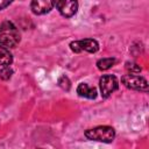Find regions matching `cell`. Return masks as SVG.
I'll return each mask as SVG.
<instances>
[{
	"instance_id": "obj_1",
	"label": "cell",
	"mask_w": 149,
	"mask_h": 149,
	"mask_svg": "<svg viewBox=\"0 0 149 149\" xmlns=\"http://www.w3.org/2000/svg\"><path fill=\"white\" fill-rule=\"evenodd\" d=\"M20 42V33L15 24L10 21H5L0 26V44L7 48H15Z\"/></svg>"
},
{
	"instance_id": "obj_2",
	"label": "cell",
	"mask_w": 149,
	"mask_h": 149,
	"mask_svg": "<svg viewBox=\"0 0 149 149\" xmlns=\"http://www.w3.org/2000/svg\"><path fill=\"white\" fill-rule=\"evenodd\" d=\"M85 136L92 141L109 143L114 140L115 132L109 126H98V127H94L92 129H87L85 132Z\"/></svg>"
},
{
	"instance_id": "obj_3",
	"label": "cell",
	"mask_w": 149,
	"mask_h": 149,
	"mask_svg": "<svg viewBox=\"0 0 149 149\" xmlns=\"http://www.w3.org/2000/svg\"><path fill=\"white\" fill-rule=\"evenodd\" d=\"M121 81L128 88L136 90V91H143V92L148 91V81L143 77L137 76L136 73H128V74L122 76Z\"/></svg>"
},
{
	"instance_id": "obj_4",
	"label": "cell",
	"mask_w": 149,
	"mask_h": 149,
	"mask_svg": "<svg viewBox=\"0 0 149 149\" xmlns=\"http://www.w3.org/2000/svg\"><path fill=\"white\" fill-rule=\"evenodd\" d=\"M99 87H100L101 97L108 98L119 87L118 78L115 76H112V74H104L99 79Z\"/></svg>"
},
{
	"instance_id": "obj_5",
	"label": "cell",
	"mask_w": 149,
	"mask_h": 149,
	"mask_svg": "<svg viewBox=\"0 0 149 149\" xmlns=\"http://www.w3.org/2000/svg\"><path fill=\"white\" fill-rule=\"evenodd\" d=\"M70 48L73 52L87 51V52H97L99 49V43L93 38H85L80 41H73L70 43Z\"/></svg>"
},
{
	"instance_id": "obj_6",
	"label": "cell",
	"mask_w": 149,
	"mask_h": 149,
	"mask_svg": "<svg viewBox=\"0 0 149 149\" xmlns=\"http://www.w3.org/2000/svg\"><path fill=\"white\" fill-rule=\"evenodd\" d=\"M56 8L61 15L64 17L73 16L78 10V1L77 0H57Z\"/></svg>"
},
{
	"instance_id": "obj_7",
	"label": "cell",
	"mask_w": 149,
	"mask_h": 149,
	"mask_svg": "<svg viewBox=\"0 0 149 149\" xmlns=\"http://www.w3.org/2000/svg\"><path fill=\"white\" fill-rule=\"evenodd\" d=\"M56 1L57 0H31L30 9L36 15H43L56 6Z\"/></svg>"
},
{
	"instance_id": "obj_8",
	"label": "cell",
	"mask_w": 149,
	"mask_h": 149,
	"mask_svg": "<svg viewBox=\"0 0 149 149\" xmlns=\"http://www.w3.org/2000/svg\"><path fill=\"white\" fill-rule=\"evenodd\" d=\"M77 93H78V95L87 98V99H95L97 98V88L90 86L86 83H80L78 85Z\"/></svg>"
},
{
	"instance_id": "obj_9",
	"label": "cell",
	"mask_w": 149,
	"mask_h": 149,
	"mask_svg": "<svg viewBox=\"0 0 149 149\" xmlns=\"http://www.w3.org/2000/svg\"><path fill=\"white\" fill-rule=\"evenodd\" d=\"M12 62H13V56L9 52L8 48L0 44V65L7 66V65H10Z\"/></svg>"
},
{
	"instance_id": "obj_10",
	"label": "cell",
	"mask_w": 149,
	"mask_h": 149,
	"mask_svg": "<svg viewBox=\"0 0 149 149\" xmlns=\"http://www.w3.org/2000/svg\"><path fill=\"white\" fill-rule=\"evenodd\" d=\"M114 63H115L114 58H101L97 62V66L99 70H107L111 66H113Z\"/></svg>"
},
{
	"instance_id": "obj_11",
	"label": "cell",
	"mask_w": 149,
	"mask_h": 149,
	"mask_svg": "<svg viewBox=\"0 0 149 149\" xmlns=\"http://www.w3.org/2000/svg\"><path fill=\"white\" fill-rule=\"evenodd\" d=\"M13 74V70L9 68V65L7 66H2V69L0 70V78L3 79V80H7L12 77Z\"/></svg>"
},
{
	"instance_id": "obj_12",
	"label": "cell",
	"mask_w": 149,
	"mask_h": 149,
	"mask_svg": "<svg viewBox=\"0 0 149 149\" xmlns=\"http://www.w3.org/2000/svg\"><path fill=\"white\" fill-rule=\"evenodd\" d=\"M126 69L129 73H140L141 72L140 65H137L136 63H133V62H127L126 63Z\"/></svg>"
},
{
	"instance_id": "obj_13",
	"label": "cell",
	"mask_w": 149,
	"mask_h": 149,
	"mask_svg": "<svg viewBox=\"0 0 149 149\" xmlns=\"http://www.w3.org/2000/svg\"><path fill=\"white\" fill-rule=\"evenodd\" d=\"M58 85H59L63 90H65V91H69V90H70V86H71L69 78L65 77V76H62V77L58 79Z\"/></svg>"
},
{
	"instance_id": "obj_14",
	"label": "cell",
	"mask_w": 149,
	"mask_h": 149,
	"mask_svg": "<svg viewBox=\"0 0 149 149\" xmlns=\"http://www.w3.org/2000/svg\"><path fill=\"white\" fill-rule=\"evenodd\" d=\"M12 1L13 0H0V10L6 8V7H8L12 3Z\"/></svg>"
}]
</instances>
